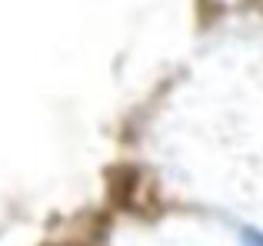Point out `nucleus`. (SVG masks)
Listing matches in <instances>:
<instances>
[{
	"instance_id": "nucleus-1",
	"label": "nucleus",
	"mask_w": 263,
	"mask_h": 246,
	"mask_svg": "<svg viewBox=\"0 0 263 246\" xmlns=\"http://www.w3.org/2000/svg\"><path fill=\"white\" fill-rule=\"evenodd\" d=\"M247 246H263V233H247Z\"/></svg>"
}]
</instances>
